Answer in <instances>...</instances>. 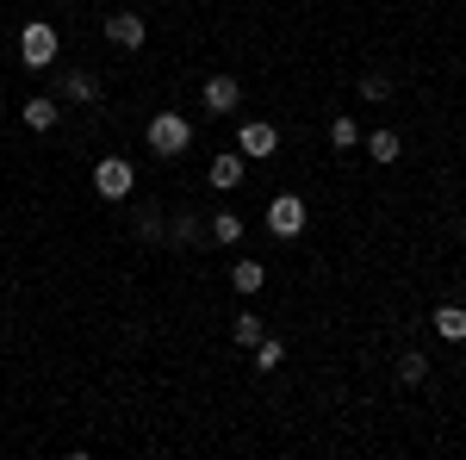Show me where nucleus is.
Wrapping results in <instances>:
<instances>
[{"label":"nucleus","mask_w":466,"mask_h":460,"mask_svg":"<svg viewBox=\"0 0 466 460\" xmlns=\"http://www.w3.org/2000/svg\"><path fill=\"white\" fill-rule=\"evenodd\" d=\"M56 50H63L56 26H50V19H25V32H19V63H25V69H50Z\"/></svg>","instance_id":"nucleus-1"},{"label":"nucleus","mask_w":466,"mask_h":460,"mask_svg":"<svg viewBox=\"0 0 466 460\" xmlns=\"http://www.w3.org/2000/svg\"><path fill=\"white\" fill-rule=\"evenodd\" d=\"M144 138H149V149H156V156H180V149L193 143V118H180V112H156Z\"/></svg>","instance_id":"nucleus-2"},{"label":"nucleus","mask_w":466,"mask_h":460,"mask_svg":"<svg viewBox=\"0 0 466 460\" xmlns=\"http://www.w3.org/2000/svg\"><path fill=\"white\" fill-rule=\"evenodd\" d=\"M131 187H137V169H131L125 156H100V169H94V193H100V199H131Z\"/></svg>","instance_id":"nucleus-3"},{"label":"nucleus","mask_w":466,"mask_h":460,"mask_svg":"<svg viewBox=\"0 0 466 460\" xmlns=\"http://www.w3.org/2000/svg\"><path fill=\"white\" fill-rule=\"evenodd\" d=\"M100 32H106L118 50H144L149 44V19H137V13H112V19H100Z\"/></svg>","instance_id":"nucleus-4"},{"label":"nucleus","mask_w":466,"mask_h":460,"mask_svg":"<svg viewBox=\"0 0 466 460\" xmlns=\"http://www.w3.org/2000/svg\"><path fill=\"white\" fill-rule=\"evenodd\" d=\"M237 149H243L249 162H261V156H274V149H280V131H274L268 118H243V131H237Z\"/></svg>","instance_id":"nucleus-5"},{"label":"nucleus","mask_w":466,"mask_h":460,"mask_svg":"<svg viewBox=\"0 0 466 460\" xmlns=\"http://www.w3.org/2000/svg\"><path fill=\"white\" fill-rule=\"evenodd\" d=\"M199 107L206 112H237L243 107V81H237V75H212V81L199 87Z\"/></svg>","instance_id":"nucleus-6"},{"label":"nucleus","mask_w":466,"mask_h":460,"mask_svg":"<svg viewBox=\"0 0 466 460\" xmlns=\"http://www.w3.org/2000/svg\"><path fill=\"white\" fill-rule=\"evenodd\" d=\"M268 230H274V237H299V230H305V199H299V193H280V199L268 206Z\"/></svg>","instance_id":"nucleus-7"},{"label":"nucleus","mask_w":466,"mask_h":460,"mask_svg":"<svg viewBox=\"0 0 466 460\" xmlns=\"http://www.w3.org/2000/svg\"><path fill=\"white\" fill-rule=\"evenodd\" d=\"M243 162H249V156H243V149H224V156H212V187H218V193H230V187H237V180L249 175V169H243Z\"/></svg>","instance_id":"nucleus-8"},{"label":"nucleus","mask_w":466,"mask_h":460,"mask_svg":"<svg viewBox=\"0 0 466 460\" xmlns=\"http://www.w3.org/2000/svg\"><path fill=\"white\" fill-rule=\"evenodd\" d=\"M63 94H69V100H81V107H100V75L63 69Z\"/></svg>","instance_id":"nucleus-9"},{"label":"nucleus","mask_w":466,"mask_h":460,"mask_svg":"<svg viewBox=\"0 0 466 460\" xmlns=\"http://www.w3.org/2000/svg\"><path fill=\"white\" fill-rule=\"evenodd\" d=\"M435 336H441V342H466V312L461 305H435Z\"/></svg>","instance_id":"nucleus-10"},{"label":"nucleus","mask_w":466,"mask_h":460,"mask_svg":"<svg viewBox=\"0 0 466 460\" xmlns=\"http://www.w3.org/2000/svg\"><path fill=\"white\" fill-rule=\"evenodd\" d=\"M398 380H404V386H423V380H430V354L404 349V354H398Z\"/></svg>","instance_id":"nucleus-11"},{"label":"nucleus","mask_w":466,"mask_h":460,"mask_svg":"<svg viewBox=\"0 0 466 460\" xmlns=\"http://www.w3.org/2000/svg\"><path fill=\"white\" fill-rule=\"evenodd\" d=\"M19 118H25V131H50L63 112H56V100H25V112H19Z\"/></svg>","instance_id":"nucleus-12"},{"label":"nucleus","mask_w":466,"mask_h":460,"mask_svg":"<svg viewBox=\"0 0 466 460\" xmlns=\"http://www.w3.org/2000/svg\"><path fill=\"white\" fill-rule=\"evenodd\" d=\"M261 281H268L261 261H237V268H230V286H237V292H261Z\"/></svg>","instance_id":"nucleus-13"},{"label":"nucleus","mask_w":466,"mask_h":460,"mask_svg":"<svg viewBox=\"0 0 466 460\" xmlns=\"http://www.w3.org/2000/svg\"><path fill=\"white\" fill-rule=\"evenodd\" d=\"M398 149H404L398 131H373V138H367V156H373V162H398Z\"/></svg>","instance_id":"nucleus-14"},{"label":"nucleus","mask_w":466,"mask_h":460,"mask_svg":"<svg viewBox=\"0 0 466 460\" xmlns=\"http://www.w3.org/2000/svg\"><path fill=\"white\" fill-rule=\"evenodd\" d=\"M280 361H287V342H274V336H261V342H255V367H261V373H274Z\"/></svg>","instance_id":"nucleus-15"},{"label":"nucleus","mask_w":466,"mask_h":460,"mask_svg":"<svg viewBox=\"0 0 466 460\" xmlns=\"http://www.w3.org/2000/svg\"><path fill=\"white\" fill-rule=\"evenodd\" d=\"M230 336H237V349H255V342H261L268 330H261V318H249V312H243V318L230 323Z\"/></svg>","instance_id":"nucleus-16"},{"label":"nucleus","mask_w":466,"mask_h":460,"mask_svg":"<svg viewBox=\"0 0 466 460\" xmlns=\"http://www.w3.org/2000/svg\"><path fill=\"white\" fill-rule=\"evenodd\" d=\"M360 100H392V75H360Z\"/></svg>","instance_id":"nucleus-17"},{"label":"nucleus","mask_w":466,"mask_h":460,"mask_svg":"<svg viewBox=\"0 0 466 460\" xmlns=\"http://www.w3.org/2000/svg\"><path fill=\"white\" fill-rule=\"evenodd\" d=\"M329 143H336V149H355L360 125H355V118H329Z\"/></svg>","instance_id":"nucleus-18"},{"label":"nucleus","mask_w":466,"mask_h":460,"mask_svg":"<svg viewBox=\"0 0 466 460\" xmlns=\"http://www.w3.org/2000/svg\"><path fill=\"white\" fill-rule=\"evenodd\" d=\"M212 237L218 243H237V237H243V218L237 212H212Z\"/></svg>","instance_id":"nucleus-19"},{"label":"nucleus","mask_w":466,"mask_h":460,"mask_svg":"<svg viewBox=\"0 0 466 460\" xmlns=\"http://www.w3.org/2000/svg\"><path fill=\"white\" fill-rule=\"evenodd\" d=\"M168 237H175V243H193V237H199V212H175Z\"/></svg>","instance_id":"nucleus-20"},{"label":"nucleus","mask_w":466,"mask_h":460,"mask_svg":"<svg viewBox=\"0 0 466 460\" xmlns=\"http://www.w3.org/2000/svg\"><path fill=\"white\" fill-rule=\"evenodd\" d=\"M137 237H162V212H156V206L137 218Z\"/></svg>","instance_id":"nucleus-21"}]
</instances>
